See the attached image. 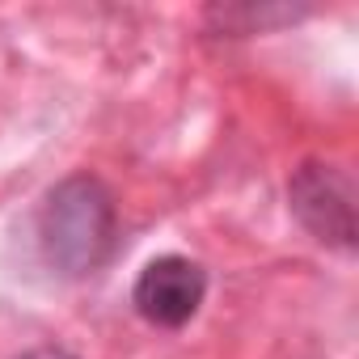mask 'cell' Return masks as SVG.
I'll use <instances>...</instances> for the list:
<instances>
[{
	"label": "cell",
	"mask_w": 359,
	"mask_h": 359,
	"mask_svg": "<svg viewBox=\"0 0 359 359\" xmlns=\"http://www.w3.org/2000/svg\"><path fill=\"white\" fill-rule=\"evenodd\" d=\"M287 199H292V212L300 216V224L317 241L338 245V250L355 245V191L342 169L304 161L287 182Z\"/></svg>",
	"instance_id": "cell-2"
},
{
	"label": "cell",
	"mask_w": 359,
	"mask_h": 359,
	"mask_svg": "<svg viewBox=\"0 0 359 359\" xmlns=\"http://www.w3.org/2000/svg\"><path fill=\"white\" fill-rule=\"evenodd\" d=\"M22 359H76V355L64 351V346H34V351H26Z\"/></svg>",
	"instance_id": "cell-4"
},
{
	"label": "cell",
	"mask_w": 359,
	"mask_h": 359,
	"mask_svg": "<svg viewBox=\"0 0 359 359\" xmlns=\"http://www.w3.org/2000/svg\"><path fill=\"white\" fill-rule=\"evenodd\" d=\"M118 241V208L102 177L72 173L43 199L39 245L60 275H93Z\"/></svg>",
	"instance_id": "cell-1"
},
{
	"label": "cell",
	"mask_w": 359,
	"mask_h": 359,
	"mask_svg": "<svg viewBox=\"0 0 359 359\" xmlns=\"http://www.w3.org/2000/svg\"><path fill=\"white\" fill-rule=\"evenodd\" d=\"M208 296V275L199 262L182 258V254H165V258H152L135 287H131V304L135 313L148 321V325H161V330H177L187 325L199 304Z\"/></svg>",
	"instance_id": "cell-3"
}]
</instances>
